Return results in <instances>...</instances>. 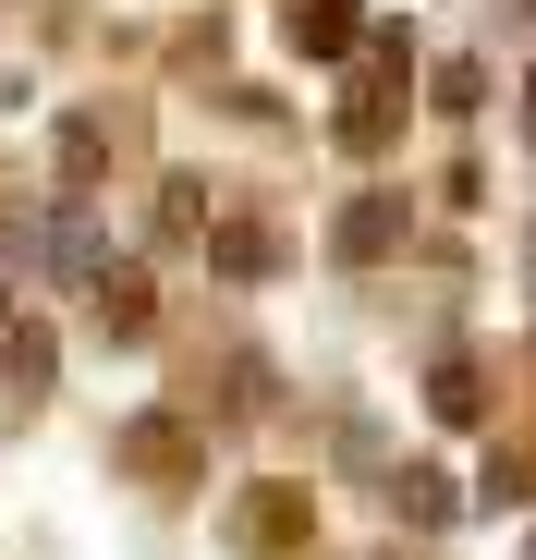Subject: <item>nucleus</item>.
<instances>
[{
	"label": "nucleus",
	"mask_w": 536,
	"mask_h": 560,
	"mask_svg": "<svg viewBox=\"0 0 536 560\" xmlns=\"http://www.w3.org/2000/svg\"><path fill=\"white\" fill-rule=\"evenodd\" d=\"M488 500H536V451H500L488 463Z\"/></svg>",
	"instance_id": "obj_15"
},
{
	"label": "nucleus",
	"mask_w": 536,
	"mask_h": 560,
	"mask_svg": "<svg viewBox=\"0 0 536 560\" xmlns=\"http://www.w3.org/2000/svg\"><path fill=\"white\" fill-rule=\"evenodd\" d=\"M0 365H13L25 390H49V365H61V341H49L37 317H0Z\"/></svg>",
	"instance_id": "obj_10"
},
{
	"label": "nucleus",
	"mask_w": 536,
	"mask_h": 560,
	"mask_svg": "<svg viewBox=\"0 0 536 560\" xmlns=\"http://www.w3.org/2000/svg\"><path fill=\"white\" fill-rule=\"evenodd\" d=\"M220 402H232V415H268V365H256V353H232V390H220Z\"/></svg>",
	"instance_id": "obj_16"
},
{
	"label": "nucleus",
	"mask_w": 536,
	"mask_h": 560,
	"mask_svg": "<svg viewBox=\"0 0 536 560\" xmlns=\"http://www.w3.org/2000/svg\"><path fill=\"white\" fill-rule=\"evenodd\" d=\"M524 135H536V73H524Z\"/></svg>",
	"instance_id": "obj_17"
},
{
	"label": "nucleus",
	"mask_w": 536,
	"mask_h": 560,
	"mask_svg": "<svg viewBox=\"0 0 536 560\" xmlns=\"http://www.w3.org/2000/svg\"><path fill=\"white\" fill-rule=\"evenodd\" d=\"M427 415H439V427H488V390H476V365H439V378H427Z\"/></svg>",
	"instance_id": "obj_11"
},
{
	"label": "nucleus",
	"mask_w": 536,
	"mask_h": 560,
	"mask_svg": "<svg viewBox=\"0 0 536 560\" xmlns=\"http://www.w3.org/2000/svg\"><path fill=\"white\" fill-rule=\"evenodd\" d=\"M403 110H415V37L378 25V37H366V85L341 98V147H353V159H378V147L403 135Z\"/></svg>",
	"instance_id": "obj_1"
},
{
	"label": "nucleus",
	"mask_w": 536,
	"mask_h": 560,
	"mask_svg": "<svg viewBox=\"0 0 536 560\" xmlns=\"http://www.w3.org/2000/svg\"><path fill=\"white\" fill-rule=\"evenodd\" d=\"M305 536H317V500H305L293 476H256V488H244V512H232V548H244V560H293Z\"/></svg>",
	"instance_id": "obj_3"
},
{
	"label": "nucleus",
	"mask_w": 536,
	"mask_h": 560,
	"mask_svg": "<svg viewBox=\"0 0 536 560\" xmlns=\"http://www.w3.org/2000/svg\"><path fill=\"white\" fill-rule=\"evenodd\" d=\"M293 49H305V61L366 49V0H293Z\"/></svg>",
	"instance_id": "obj_7"
},
{
	"label": "nucleus",
	"mask_w": 536,
	"mask_h": 560,
	"mask_svg": "<svg viewBox=\"0 0 536 560\" xmlns=\"http://www.w3.org/2000/svg\"><path fill=\"white\" fill-rule=\"evenodd\" d=\"M184 232H208V183L171 171V183H159V244H184Z\"/></svg>",
	"instance_id": "obj_12"
},
{
	"label": "nucleus",
	"mask_w": 536,
	"mask_h": 560,
	"mask_svg": "<svg viewBox=\"0 0 536 560\" xmlns=\"http://www.w3.org/2000/svg\"><path fill=\"white\" fill-rule=\"evenodd\" d=\"M37 256H49V280H98V220H85V196H61V208H49Z\"/></svg>",
	"instance_id": "obj_8"
},
{
	"label": "nucleus",
	"mask_w": 536,
	"mask_h": 560,
	"mask_svg": "<svg viewBox=\"0 0 536 560\" xmlns=\"http://www.w3.org/2000/svg\"><path fill=\"white\" fill-rule=\"evenodd\" d=\"M391 244H403V208H391V196H353V208L329 220V256H341V268H378Z\"/></svg>",
	"instance_id": "obj_6"
},
{
	"label": "nucleus",
	"mask_w": 536,
	"mask_h": 560,
	"mask_svg": "<svg viewBox=\"0 0 536 560\" xmlns=\"http://www.w3.org/2000/svg\"><path fill=\"white\" fill-rule=\"evenodd\" d=\"M98 171H110V135L98 122H61V196H85Z\"/></svg>",
	"instance_id": "obj_13"
},
{
	"label": "nucleus",
	"mask_w": 536,
	"mask_h": 560,
	"mask_svg": "<svg viewBox=\"0 0 536 560\" xmlns=\"http://www.w3.org/2000/svg\"><path fill=\"white\" fill-rule=\"evenodd\" d=\"M427 98H439V110H476V98H488V61H439Z\"/></svg>",
	"instance_id": "obj_14"
},
{
	"label": "nucleus",
	"mask_w": 536,
	"mask_h": 560,
	"mask_svg": "<svg viewBox=\"0 0 536 560\" xmlns=\"http://www.w3.org/2000/svg\"><path fill=\"white\" fill-rule=\"evenodd\" d=\"M110 463H123L135 488H184L196 463H208V439H196V415H171V402H159V415H135V427L110 439Z\"/></svg>",
	"instance_id": "obj_2"
},
{
	"label": "nucleus",
	"mask_w": 536,
	"mask_h": 560,
	"mask_svg": "<svg viewBox=\"0 0 536 560\" xmlns=\"http://www.w3.org/2000/svg\"><path fill=\"white\" fill-rule=\"evenodd\" d=\"M208 268L220 280H268V268H281V232H268V220H220L208 232Z\"/></svg>",
	"instance_id": "obj_9"
},
{
	"label": "nucleus",
	"mask_w": 536,
	"mask_h": 560,
	"mask_svg": "<svg viewBox=\"0 0 536 560\" xmlns=\"http://www.w3.org/2000/svg\"><path fill=\"white\" fill-rule=\"evenodd\" d=\"M85 305H98V341H147V329H159V280H147L135 256H98Z\"/></svg>",
	"instance_id": "obj_4"
},
{
	"label": "nucleus",
	"mask_w": 536,
	"mask_h": 560,
	"mask_svg": "<svg viewBox=\"0 0 536 560\" xmlns=\"http://www.w3.org/2000/svg\"><path fill=\"white\" fill-rule=\"evenodd\" d=\"M378 488H391V512H403L415 536H439V524H452V512H464V488H452V463H391V476H378Z\"/></svg>",
	"instance_id": "obj_5"
}]
</instances>
